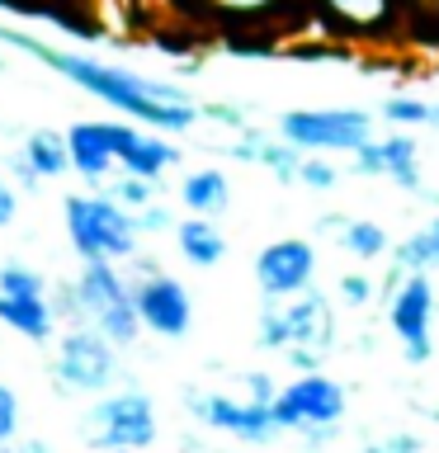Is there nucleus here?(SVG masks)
Segmentation results:
<instances>
[{"label": "nucleus", "mask_w": 439, "mask_h": 453, "mask_svg": "<svg viewBox=\"0 0 439 453\" xmlns=\"http://www.w3.org/2000/svg\"><path fill=\"white\" fill-rule=\"evenodd\" d=\"M0 48H14L34 62L52 66L66 85H76L99 104H109L113 113L133 119L142 127H156V133H189L204 119V104L184 90L180 81H166V76H142V71H127V66H113V62H99V57H85V52H71V48H52L24 28H14L0 19Z\"/></svg>", "instance_id": "obj_1"}, {"label": "nucleus", "mask_w": 439, "mask_h": 453, "mask_svg": "<svg viewBox=\"0 0 439 453\" xmlns=\"http://www.w3.org/2000/svg\"><path fill=\"white\" fill-rule=\"evenodd\" d=\"M255 345L283 354L297 373L321 368L326 354L335 349V311L326 303V293L303 288L293 297H265L260 317H255Z\"/></svg>", "instance_id": "obj_2"}, {"label": "nucleus", "mask_w": 439, "mask_h": 453, "mask_svg": "<svg viewBox=\"0 0 439 453\" xmlns=\"http://www.w3.org/2000/svg\"><path fill=\"white\" fill-rule=\"evenodd\" d=\"M52 297H57V317L62 321L95 326V331L104 340H113L119 349L137 345L142 321H137V303H133V279H127L113 260L81 265L76 279H66L62 288H52Z\"/></svg>", "instance_id": "obj_3"}, {"label": "nucleus", "mask_w": 439, "mask_h": 453, "mask_svg": "<svg viewBox=\"0 0 439 453\" xmlns=\"http://www.w3.org/2000/svg\"><path fill=\"white\" fill-rule=\"evenodd\" d=\"M62 226H66V241H71V250H76L81 265H95V260L123 265L142 250L137 218L119 203V198H109L104 189L66 194L62 198Z\"/></svg>", "instance_id": "obj_4"}, {"label": "nucleus", "mask_w": 439, "mask_h": 453, "mask_svg": "<svg viewBox=\"0 0 439 453\" xmlns=\"http://www.w3.org/2000/svg\"><path fill=\"white\" fill-rule=\"evenodd\" d=\"M345 406H350V392L340 388L335 378H326L321 368H312V373H297L289 378L283 388L274 392V402H269V416H274L279 434H303L312 449L331 444L340 420H345Z\"/></svg>", "instance_id": "obj_5"}, {"label": "nucleus", "mask_w": 439, "mask_h": 453, "mask_svg": "<svg viewBox=\"0 0 439 453\" xmlns=\"http://www.w3.org/2000/svg\"><path fill=\"white\" fill-rule=\"evenodd\" d=\"M119 345L104 340L95 326L66 321V331L52 335V388L62 396H99L119 388Z\"/></svg>", "instance_id": "obj_6"}, {"label": "nucleus", "mask_w": 439, "mask_h": 453, "mask_svg": "<svg viewBox=\"0 0 439 453\" xmlns=\"http://www.w3.org/2000/svg\"><path fill=\"white\" fill-rule=\"evenodd\" d=\"M76 434L95 453H104V449H137V453L151 449L156 434H161L151 392H142V388H109V392H99L90 402V411L81 416Z\"/></svg>", "instance_id": "obj_7"}, {"label": "nucleus", "mask_w": 439, "mask_h": 453, "mask_svg": "<svg viewBox=\"0 0 439 453\" xmlns=\"http://www.w3.org/2000/svg\"><path fill=\"white\" fill-rule=\"evenodd\" d=\"M133 303H137V321L142 331L161 335V340H184L194 326V297L189 288L156 269V260L147 255H133Z\"/></svg>", "instance_id": "obj_8"}, {"label": "nucleus", "mask_w": 439, "mask_h": 453, "mask_svg": "<svg viewBox=\"0 0 439 453\" xmlns=\"http://www.w3.org/2000/svg\"><path fill=\"white\" fill-rule=\"evenodd\" d=\"M388 326L402 340L406 364H425L435 354V283L425 269H392Z\"/></svg>", "instance_id": "obj_9"}, {"label": "nucleus", "mask_w": 439, "mask_h": 453, "mask_svg": "<svg viewBox=\"0 0 439 453\" xmlns=\"http://www.w3.org/2000/svg\"><path fill=\"white\" fill-rule=\"evenodd\" d=\"M279 137L297 151H354L374 137V113L364 109H289L279 113Z\"/></svg>", "instance_id": "obj_10"}, {"label": "nucleus", "mask_w": 439, "mask_h": 453, "mask_svg": "<svg viewBox=\"0 0 439 453\" xmlns=\"http://www.w3.org/2000/svg\"><path fill=\"white\" fill-rule=\"evenodd\" d=\"M184 406L198 425L218 434H232L241 444H269L279 434L274 416H269L265 402H250V396H232V392H204V388H184Z\"/></svg>", "instance_id": "obj_11"}, {"label": "nucleus", "mask_w": 439, "mask_h": 453, "mask_svg": "<svg viewBox=\"0 0 439 453\" xmlns=\"http://www.w3.org/2000/svg\"><path fill=\"white\" fill-rule=\"evenodd\" d=\"M312 19L331 38L350 42H378L402 28V0H307Z\"/></svg>", "instance_id": "obj_12"}, {"label": "nucleus", "mask_w": 439, "mask_h": 453, "mask_svg": "<svg viewBox=\"0 0 439 453\" xmlns=\"http://www.w3.org/2000/svg\"><path fill=\"white\" fill-rule=\"evenodd\" d=\"M317 283V250L303 236H279L255 255V288L265 297H293Z\"/></svg>", "instance_id": "obj_13"}, {"label": "nucleus", "mask_w": 439, "mask_h": 453, "mask_svg": "<svg viewBox=\"0 0 439 453\" xmlns=\"http://www.w3.org/2000/svg\"><path fill=\"white\" fill-rule=\"evenodd\" d=\"M113 156H119L123 175H142V180H156V184L180 165V147L170 142V133L142 127L133 119H113Z\"/></svg>", "instance_id": "obj_14"}, {"label": "nucleus", "mask_w": 439, "mask_h": 453, "mask_svg": "<svg viewBox=\"0 0 439 453\" xmlns=\"http://www.w3.org/2000/svg\"><path fill=\"white\" fill-rule=\"evenodd\" d=\"M62 133H66L71 175L99 189L119 170V156H113V119H81V123L62 127Z\"/></svg>", "instance_id": "obj_15"}, {"label": "nucleus", "mask_w": 439, "mask_h": 453, "mask_svg": "<svg viewBox=\"0 0 439 453\" xmlns=\"http://www.w3.org/2000/svg\"><path fill=\"white\" fill-rule=\"evenodd\" d=\"M354 175H388L397 180L406 194H425L420 189V147L411 137H368L364 147H354Z\"/></svg>", "instance_id": "obj_16"}, {"label": "nucleus", "mask_w": 439, "mask_h": 453, "mask_svg": "<svg viewBox=\"0 0 439 453\" xmlns=\"http://www.w3.org/2000/svg\"><path fill=\"white\" fill-rule=\"evenodd\" d=\"M0 326L14 335H24L28 345H52V335L62 331L52 293H0Z\"/></svg>", "instance_id": "obj_17"}, {"label": "nucleus", "mask_w": 439, "mask_h": 453, "mask_svg": "<svg viewBox=\"0 0 439 453\" xmlns=\"http://www.w3.org/2000/svg\"><path fill=\"white\" fill-rule=\"evenodd\" d=\"M227 156H232V161H246V165H265L279 184H297V165H303V151H297L293 142L269 137V133H260V127H250V123L236 133V142L227 147Z\"/></svg>", "instance_id": "obj_18"}, {"label": "nucleus", "mask_w": 439, "mask_h": 453, "mask_svg": "<svg viewBox=\"0 0 439 453\" xmlns=\"http://www.w3.org/2000/svg\"><path fill=\"white\" fill-rule=\"evenodd\" d=\"M204 14L232 24V28H274V24H293L307 10V0H198Z\"/></svg>", "instance_id": "obj_19"}, {"label": "nucleus", "mask_w": 439, "mask_h": 453, "mask_svg": "<svg viewBox=\"0 0 439 453\" xmlns=\"http://www.w3.org/2000/svg\"><path fill=\"white\" fill-rule=\"evenodd\" d=\"M170 236H175L180 260L194 265V269H218L227 260V236H222L218 218H194V212L189 218H175Z\"/></svg>", "instance_id": "obj_20"}, {"label": "nucleus", "mask_w": 439, "mask_h": 453, "mask_svg": "<svg viewBox=\"0 0 439 453\" xmlns=\"http://www.w3.org/2000/svg\"><path fill=\"white\" fill-rule=\"evenodd\" d=\"M180 208L194 218H222L232 208V180L218 165H198L180 180Z\"/></svg>", "instance_id": "obj_21"}, {"label": "nucleus", "mask_w": 439, "mask_h": 453, "mask_svg": "<svg viewBox=\"0 0 439 453\" xmlns=\"http://www.w3.org/2000/svg\"><path fill=\"white\" fill-rule=\"evenodd\" d=\"M19 156H24L28 165H34V175H38L42 184L71 175V161H66V133H62V127H28Z\"/></svg>", "instance_id": "obj_22"}, {"label": "nucleus", "mask_w": 439, "mask_h": 453, "mask_svg": "<svg viewBox=\"0 0 439 453\" xmlns=\"http://www.w3.org/2000/svg\"><path fill=\"white\" fill-rule=\"evenodd\" d=\"M340 246H345L354 260H378V255H388L392 250V241H388V232H382L378 222H368V218H354V222H345L340 218Z\"/></svg>", "instance_id": "obj_23"}, {"label": "nucleus", "mask_w": 439, "mask_h": 453, "mask_svg": "<svg viewBox=\"0 0 439 453\" xmlns=\"http://www.w3.org/2000/svg\"><path fill=\"white\" fill-rule=\"evenodd\" d=\"M392 255H397V269H435L439 265V218L430 226H420V232H411Z\"/></svg>", "instance_id": "obj_24"}, {"label": "nucleus", "mask_w": 439, "mask_h": 453, "mask_svg": "<svg viewBox=\"0 0 439 453\" xmlns=\"http://www.w3.org/2000/svg\"><path fill=\"white\" fill-rule=\"evenodd\" d=\"M104 194L119 198L127 212H137V208H147V203H156V198H161V184H156V180H142V175H123V170H119V175L104 180Z\"/></svg>", "instance_id": "obj_25"}, {"label": "nucleus", "mask_w": 439, "mask_h": 453, "mask_svg": "<svg viewBox=\"0 0 439 453\" xmlns=\"http://www.w3.org/2000/svg\"><path fill=\"white\" fill-rule=\"evenodd\" d=\"M0 293H52V279L28 260H0Z\"/></svg>", "instance_id": "obj_26"}, {"label": "nucleus", "mask_w": 439, "mask_h": 453, "mask_svg": "<svg viewBox=\"0 0 439 453\" xmlns=\"http://www.w3.org/2000/svg\"><path fill=\"white\" fill-rule=\"evenodd\" d=\"M382 113H388L397 127H416V123L435 119V104H430V99H416V95H392L388 104H382Z\"/></svg>", "instance_id": "obj_27"}, {"label": "nucleus", "mask_w": 439, "mask_h": 453, "mask_svg": "<svg viewBox=\"0 0 439 453\" xmlns=\"http://www.w3.org/2000/svg\"><path fill=\"white\" fill-rule=\"evenodd\" d=\"M19 425H24V402H19V392L0 378V449H5L10 439H19Z\"/></svg>", "instance_id": "obj_28"}, {"label": "nucleus", "mask_w": 439, "mask_h": 453, "mask_svg": "<svg viewBox=\"0 0 439 453\" xmlns=\"http://www.w3.org/2000/svg\"><path fill=\"white\" fill-rule=\"evenodd\" d=\"M297 184H307V189H335L340 184V170L326 161V156H317V151H303V165H297Z\"/></svg>", "instance_id": "obj_29"}, {"label": "nucleus", "mask_w": 439, "mask_h": 453, "mask_svg": "<svg viewBox=\"0 0 439 453\" xmlns=\"http://www.w3.org/2000/svg\"><path fill=\"white\" fill-rule=\"evenodd\" d=\"M133 218H137V232H142V236H161V232H170V226H175V208L156 198V203L137 208Z\"/></svg>", "instance_id": "obj_30"}, {"label": "nucleus", "mask_w": 439, "mask_h": 453, "mask_svg": "<svg viewBox=\"0 0 439 453\" xmlns=\"http://www.w3.org/2000/svg\"><path fill=\"white\" fill-rule=\"evenodd\" d=\"M5 175L14 180V189H19V194H38V189H42V180L34 175V165H28L19 151H14V156H5Z\"/></svg>", "instance_id": "obj_31"}, {"label": "nucleus", "mask_w": 439, "mask_h": 453, "mask_svg": "<svg viewBox=\"0 0 439 453\" xmlns=\"http://www.w3.org/2000/svg\"><path fill=\"white\" fill-rule=\"evenodd\" d=\"M340 297H345V307L374 303V279H368V274H345V279H340Z\"/></svg>", "instance_id": "obj_32"}, {"label": "nucleus", "mask_w": 439, "mask_h": 453, "mask_svg": "<svg viewBox=\"0 0 439 453\" xmlns=\"http://www.w3.org/2000/svg\"><path fill=\"white\" fill-rule=\"evenodd\" d=\"M241 388H246V396L250 402H274V392H279V382L269 378V373H241Z\"/></svg>", "instance_id": "obj_33"}, {"label": "nucleus", "mask_w": 439, "mask_h": 453, "mask_svg": "<svg viewBox=\"0 0 439 453\" xmlns=\"http://www.w3.org/2000/svg\"><path fill=\"white\" fill-rule=\"evenodd\" d=\"M19 218V189H14V180L0 170V226H10Z\"/></svg>", "instance_id": "obj_34"}, {"label": "nucleus", "mask_w": 439, "mask_h": 453, "mask_svg": "<svg viewBox=\"0 0 439 453\" xmlns=\"http://www.w3.org/2000/svg\"><path fill=\"white\" fill-rule=\"evenodd\" d=\"M0 453H57V449L48 444V439H24V434H19V439H10Z\"/></svg>", "instance_id": "obj_35"}, {"label": "nucleus", "mask_w": 439, "mask_h": 453, "mask_svg": "<svg viewBox=\"0 0 439 453\" xmlns=\"http://www.w3.org/2000/svg\"><path fill=\"white\" fill-rule=\"evenodd\" d=\"M382 449L388 453H420V434H388Z\"/></svg>", "instance_id": "obj_36"}, {"label": "nucleus", "mask_w": 439, "mask_h": 453, "mask_svg": "<svg viewBox=\"0 0 439 453\" xmlns=\"http://www.w3.org/2000/svg\"><path fill=\"white\" fill-rule=\"evenodd\" d=\"M402 10L425 14V19H435V14H439V0H402Z\"/></svg>", "instance_id": "obj_37"}, {"label": "nucleus", "mask_w": 439, "mask_h": 453, "mask_svg": "<svg viewBox=\"0 0 439 453\" xmlns=\"http://www.w3.org/2000/svg\"><path fill=\"white\" fill-rule=\"evenodd\" d=\"M359 453H388V449H382V444H368V449H359Z\"/></svg>", "instance_id": "obj_38"}, {"label": "nucleus", "mask_w": 439, "mask_h": 453, "mask_svg": "<svg viewBox=\"0 0 439 453\" xmlns=\"http://www.w3.org/2000/svg\"><path fill=\"white\" fill-rule=\"evenodd\" d=\"M104 453H137V449H104Z\"/></svg>", "instance_id": "obj_39"}, {"label": "nucleus", "mask_w": 439, "mask_h": 453, "mask_svg": "<svg viewBox=\"0 0 439 453\" xmlns=\"http://www.w3.org/2000/svg\"><path fill=\"white\" fill-rule=\"evenodd\" d=\"M430 24H435V28H439V14H435V19H430Z\"/></svg>", "instance_id": "obj_40"}, {"label": "nucleus", "mask_w": 439, "mask_h": 453, "mask_svg": "<svg viewBox=\"0 0 439 453\" xmlns=\"http://www.w3.org/2000/svg\"><path fill=\"white\" fill-rule=\"evenodd\" d=\"M0 66H5V57H0Z\"/></svg>", "instance_id": "obj_41"}]
</instances>
